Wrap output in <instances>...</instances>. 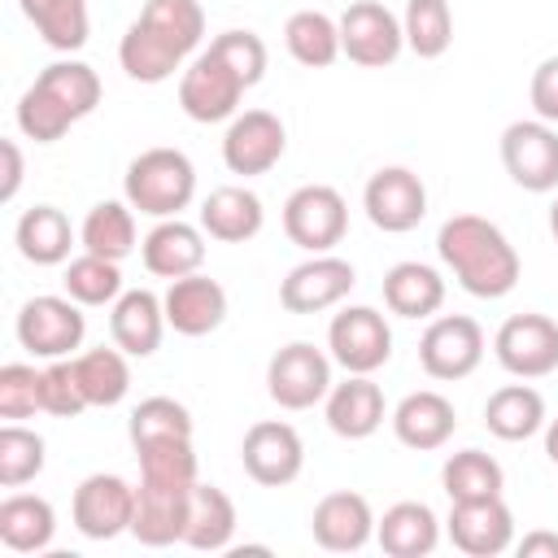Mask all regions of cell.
<instances>
[{
  "mask_svg": "<svg viewBox=\"0 0 558 558\" xmlns=\"http://www.w3.org/2000/svg\"><path fill=\"white\" fill-rule=\"evenodd\" d=\"M205 35L201 0H144L140 17L118 44V61L135 83H166Z\"/></svg>",
  "mask_w": 558,
  "mask_h": 558,
  "instance_id": "cell-1",
  "label": "cell"
},
{
  "mask_svg": "<svg viewBox=\"0 0 558 558\" xmlns=\"http://www.w3.org/2000/svg\"><path fill=\"white\" fill-rule=\"evenodd\" d=\"M436 253L449 266V275L458 279V288L480 301H497V296L514 292L519 270H523L506 231L480 214L445 218L436 231Z\"/></svg>",
  "mask_w": 558,
  "mask_h": 558,
  "instance_id": "cell-2",
  "label": "cell"
},
{
  "mask_svg": "<svg viewBox=\"0 0 558 558\" xmlns=\"http://www.w3.org/2000/svg\"><path fill=\"white\" fill-rule=\"evenodd\" d=\"M100 105V78L87 61H52L17 100V126L35 144H57Z\"/></svg>",
  "mask_w": 558,
  "mask_h": 558,
  "instance_id": "cell-3",
  "label": "cell"
},
{
  "mask_svg": "<svg viewBox=\"0 0 558 558\" xmlns=\"http://www.w3.org/2000/svg\"><path fill=\"white\" fill-rule=\"evenodd\" d=\"M122 196L148 218H179L196 196V166L183 148H144L126 166Z\"/></svg>",
  "mask_w": 558,
  "mask_h": 558,
  "instance_id": "cell-4",
  "label": "cell"
},
{
  "mask_svg": "<svg viewBox=\"0 0 558 558\" xmlns=\"http://www.w3.org/2000/svg\"><path fill=\"white\" fill-rule=\"evenodd\" d=\"M266 392L279 410H310V405L327 401V392H331V353H323L310 340L283 344L266 362Z\"/></svg>",
  "mask_w": 558,
  "mask_h": 558,
  "instance_id": "cell-5",
  "label": "cell"
},
{
  "mask_svg": "<svg viewBox=\"0 0 558 558\" xmlns=\"http://www.w3.org/2000/svg\"><path fill=\"white\" fill-rule=\"evenodd\" d=\"M244 92H248V83L214 48H205V52L192 57V65L179 78V109L192 122H205V126L209 122H231L240 113Z\"/></svg>",
  "mask_w": 558,
  "mask_h": 558,
  "instance_id": "cell-6",
  "label": "cell"
},
{
  "mask_svg": "<svg viewBox=\"0 0 558 558\" xmlns=\"http://www.w3.org/2000/svg\"><path fill=\"white\" fill-rule=\"evenodd\" d=\"M17 344L44 362L52 357H70L83 336H87V318H83V305L74 296H31L22 310H17Z\"/></svg>",
  "mask_w": 558,
  "mask_h": 558,
  "instance_id": "cell-7",
  "label": "cell"
},
{
  "mask_svg": "<svg viewBox=\"0 0 558 558\" xmlns=\"http://www.w3.org/2000/svg\"><path fill=\"white\" fill-rule=\"evenodd\" d=\"M283 231L305 253H331L349 231V205L331 183H305L283 201Z\"/></svg>",
  "mask_w": 558,
  "mask_h": 558,
  "instance_id": "cell-8",
  "label": "cell"
},
{
  "mask_svg": "<svg viewBox=\"0 0 558 558\" xmlns=\"http://www.w3.org/2000/svg\"><path fill=\"white\" fill-rule=\"evenodd\" d=\"M405 31L401 17L379 0H353L340 13V52L362 70H384L401 57Z\"/></svg>",
  "mask_w": 558,
  "mask_h": 558,
  "instance_id": "cell-9",
  "label": "cell"
},
{
  "mask_svg": "<svg viewBox=\"0 0 558 558\" xmlns=\"http://www.w3.org/2000/svg\"><path fill=\"white\" fill-rule=\"evenodd\" d=\"M331 362L349 375H375L392 357V327L375 305H349L327 327Z\"/></svg>",
  "mask_w": 558,
  "mask_h": 558,
  "instance_id": "cell-10",
  "label": "cell"
},
{
  "mask_svg": "<svg viewBox=\"0 0 558 558\" xmlns=\"http://www.w3.org/2000/svg\"><path fill=\"white\" fill-rule=\"evenodd\" d=\"M501 166L523 192L558 187V131L541 118H519L501 131Z\"/></svg>",
  "mask_w": 558,
  "mask_h": 558,
  "instance_id": "cell-11",
  "label": "cell"
},
{
  "mask_svg": "<svg viewBox=\"0 0 558 558\" xmlns=\"http://www.w3.org/2000/svg\"><path fill=\"white\" fill-rule=\"evenodd\" d=\"M484 362V327L466 314H440L418 336V366L432 379H466Z\"/></svg>",
  "mask_w": 558,
  "mask_h": 558,
  "instance_id": "cell-12",
  "label": "cell"
},
{
  "mask_svg": "<svg viewBox=\"0 0 558 558\" xmlns=\"http://www.w3.org/2000/svg\"><path fill=\"white\" fill-rule=\"evenodd\" d=\"M240 462H244V475L262 488H283L301 475L305 466V445H301V432L283 418H262L244 432L240 440Z\"/></svg>",
  "mask_w": 558,
  "mask_h": 558,
  "instance_id": "cell-13",
  "label": "cell"
},
{
  "mask_svg": "<svg viewBox=\"0 0 558 558\" xmlns=\"http://www.w3.org/2000/svg\"><path fill=\"white\" fill-rule=\"evenodd\" d=\"M493 353L514 379H545L558 371V323L549 314H510L493 336Z\"/></svg>",
  "mask_w": 558,
  "mask_h": 558,
  "instance_id": "cell-14",
  "label": "cell"
},
{
  "mask_svg": "<svg viewBox=\"0 0 558 558\" xmlns=\"http://www.w3.org/2000/svg\"><path fill=\"white\" fill-rule=\"evenodd\" d=\"M70 519L87 541H113L122 532H131L135 519V488L122 475L96 471L74 488L70 501Z\"/></svg>",
  "mask_w": 558,
  "mask_h": 558,
  "instance_id": "cell-15",
  "label": "cell"
},
{
  "mask_svg": "<svg viewBox=\"0 0 558 558\" xmlns=\"http://www.w3.org/2000/svg\"><path fill=\"white\" fill-rule=\"evenodd\" d=\"M362 209L366 218L388 231V235H401V231H414L427 214V187L423 179L410 170V166H384L366 179L362 187Z\"/></svg>",
  "mask_w": 558,
  "mask_h": 558,
  "instance_id": "cell-16",
  "label": "cell"
},
{
  "mask_svg": "<svg viewBox=\"0 0 558 558\" xmlns=\"http://www.w3.org/2000/svg\"><path fill=\"white\" fill-rule=\"evenodd\" d=\"M357 283V270L336 253H310L301 266L288 270L279 283V305L288 314H323L340 305Z\"/></svg>",
  "mask_w": 558,
  "mask_h": 558,
  "instance_id": "cell-17",
  "label": "cell"
},
{
  "mask_svg": "<svg viewBox=\"0 0 558 558\" xmlns=\"http://www.w3.org/2000/svg\"><path fill=\"white\" fill-rule=\"evenodd\" d=\"M288 148V131L283 122L270 113V109H244L227 122V135H222V161L231 174H266L279 166Z\"/></svg>",
  "mask_w": 558,
  "mask_h": 558,
  "instance_id": "cell-18",
  "label": "cell"
},
{
  "mask_svg": "<svg viewBox=\"0 0 558 558\" xmlns=\"http://www.w3.org/2000/svg\"><path fill=\"white\" fill-rule=\"evenodd\" d=\"M449 541L466 558H497L514 545V514L501 497H480V501H449Z\"/></svg>",
  "mask_w": 558,
  "mask_h": 558,
  "instance_id": "cell-19",
  "label": "cell"
},
{
  "mask_svg": "<svg viewBox=\"0 0 558 558\" xmlns=\"http://www.w3.org/2000/svg\"><path fill=\"white\" fill-rule=\"evenodd\" d=\"M161 305H166V323L179 336L196 340V336H209V331L222 327V318H227V288L218 279L192 270L183 279H170Z\"/></svg>",
  "mask_w": 558,
  "mask_h": 558,
  "instance_id": "cell-20",
  "label": "cell"
},
{
  "mask_svg": "<svg viewBox=\"0 0 558 558\" xmlns=\"http://www.w3.org/2000/svg\"><path fill=\"white\" fill-rule=\"evenodd\" d=\"M187 497H192V484H153V480H140L135 484V519H131V536L148 549H161V545H174L183 541V527H187Z\"/></svg>",
  "mask_w": 558,
  "mask_h": 558,
  "instance_id": "cell-21",
  "label": "cell"
},
{
  "mask_svg": "<svg viewBox=\"0 0 558 558\" xmlns=\"http://www.w3.org/2000/svg\"><path fill=\"white\" fill-rule=\"evenodd\" d=\"M310 532L327 554H357L375 536V510H371V501L362 493L340 488V493H327L314 506Z\"/></svg>",
  "mask_w": 558,
  "mask_h": 558,
  "instance_id": "cell-22",
  "label": "cell"
},
{
  "mask_svg": "<svg viewBox=\"0 0 558 558\" xmlns=\"http://www.w3.org/2000/svg\"><path fill=\"white\" fill-rule=\"evenodd\" d=\"M453 427H458V410H453V401H449L445 392H436V388H418V392L401 397L397 410H392V432H397V440H401L405 449H418V453L449 445Z\"/></svg>",
  "mask_w": 558,
  "mask_h": 558,
  "instance_id": "cell-23",
  "label": "cell"
},
{
  "mask_svg": "<svg viewBox=\"0 0 558 558\" xmlns=\"http://www.w3.org/2000/svg\"><path fill=\"white\" fill-rule=\"evenodd\" d=\"M144 270L157 279H183L201 270L205 262V231L183 222V218H157V227L140 240Z\"/></svg>",
  "mask_w": 558,
  "mask_h": 558,
  "instance_id": "cell-24",
  "label": "cell"
},
{
  "mask_svg": "<svg viewBox=\"0 0 558 558\" xmlns=\"http://www.w3.org/2000/svg\"><path fill=\"white\" fill-rule=\"evenodd\" d=\"M166 305L157 292L148 288H131L113 301V314H109V336L113 344L126 353V357H153L157 344H161V331H166Z\"/></svg>",
  "mask_w": 558,
  "mask_h": 558,
  "instance_id": "cell-25",
  "label": "cell"
},
{
  "mask_svg": "<svg viewBox=\"0 0 558 558\" xmlns=\"http://www.w3.org/2000/svg\"><path fill=\"white\" fill-rule=\"evenodd\" d=\"M323 410H327V427L336 436H344V440L375 436L384 427V414H388L384 392H379V384L371 375H349L344 384H331Z\"/></svg>",
  "mask_w": 558,
  "mask_h": 558,
  "instance_id": "cell-26",
  "label": "cell"
},
{
  "mask_svg": "<svg viewBox=\"0 0 558 558\" xmlns=\"http://www.w3.org/2000/svg\"><path fill=\"white\" fill-rule=\"evenodd\" d=\"M266 222V209H262V196L240 187V183H227V187H214L201 205V231L218 244H244L262 231Z\"/></svg>",
  "mask_w": 558,
  "mask_h": 558,
  "instance_id": "cell-27",
  "label": "cell"
},
{
  "mask_svg": "<svg viewBox=\"0 0 558 558\" xmlns=\"http://www.w3.org/2000/svg\"><path fill=\"white\" fill-rule=\"evenodd\" d=\"M375 541L388 558H427L440 541V519L427 501H397L375 519Z\"/></svg>",
  "mask_w": 558,
  "mask_h": 558,
  "instance_id": "cell-28",
  "label": "cell"
},
{
  "mask_svg": "<svg viewBox=\"0 0 558 558\" xmlns=\"http://www.w3.org/2000/svg\"><path fill=\"white\" fill-rule=\"evenodd\" d=\"M235 501L218 488V484H192V497H187V527H183V545L187 549H201V554H218L231 545L235 536Z\"/></svg>",
  "mask_w": 558,
  "mask_h": 558,
  "instance_id": "cell-29",
  "label": "cell"
},
{
  "mask_svg": "<svg viewBox=\"0 0 558 558\" xmlns=\"http://www.w3.org/2000/svg\"><path fill=\"white\" fill-rule=\"evenodd\" d=\"M13 244L31 266H61L70 262L74 227L57 205H31L13 227Z\"/></svg>",
  "mask_w": 558,
  "mask_h": 558,
  "instance_id": "cell-30",
  "label": "cell"
},
{
  "mask_svg": "<svg viewBox=\"0 0 558 558\" xmlns=\"http://www.w3.org/2000/svg\"><path fill=\"white\" fill-rule=\"evenodd\" d=\"M57 532V510L39 493H9L0 501V541L13 554H44Z\"/></svg>",
  "mask_w": 558,
  "mask_h": 558,
  "instance_id": "cell-31",
  "label": "cell"
},
{
  "mask_svg": "<svg viewBox=\"0 0 558 558\" xmlns=\"http://www.w3.org/2000/svg\"><path fill=\"white\" fill-rule=\"evenodd\" d=\"M384 305L397 318H432L445 305V279L427 262H397L384 275Z\"/></svg>",
  "mask_w": 558,
  "mask_h": 558,
  "instance_id": "cell-32",
  "label": "cell"
},
{
  "mask_svg": "<svg viewBox=\"0 0 558 558\" xmlns=\"http://www.w3.org/2000/svg\"><path fill=\"white\" fill-rule=\"evenodd\" d=\"M545 423V397L532 384H506L484 401V427L497 440H527Z\"/></svg>",
  "mask_w": 558,
  "mask_h": 558,
  "instance_id": "cell-33",
  "label": "cell"
},
{
  "mask_svg": "<svg viewBox=\"0 0 558 558\" xmlns=\"http://www.w3.org/2000/svg\"><path fill=\"white\" fill-rule=\"evenodd\" d=\"M283 44L292 52L296 65L305 70H327L340 52V22L327 17L323 9H296L288 22H283Z\"/></svg>",
  "mask_w": 558,
  "mask_h": 558,
  "instance_id": "cell-34",
  "label": "cell"
},
{
  "mask_svg": "<svg viewBox=\"0 0 558 558\" xmlns=\"http://www.w3.org/2000/svg\"><path fill=\"white\" fill-rule=\"evenodd\" d=\"M70 362H74L78 388L87 397V410L92 405L109 410V405H118L131 392V366H126V353L118 344L113 349H87V353H78Z\"/></svg>",
  "mask_w": 558,
  "mask_h": 558,
  "instance_id": "cell-35",
  "label": "cell"
},
{
  "mask_svg": "<svg viewBox=\"0 0 558 558\" xmlns=\"http://www.w3.org/2000/svg\"><path fill=\"white\" fill-rule=\"evenodd\" d=\"M440 484L449 493V501H480V497H501L506 488V471L493 453L484 449H458L445 458L440 466Z\"/></svg>",
  "mask_w": 558,
  "mask_h": 558,
  "instance_id": "cell-36",
  "label": "cell"
},
{
  "mask_svg": "<svg viewBox=\"0 0 558 558\" xmlns=\"http://www.w3.org/2000/svg\"><path fill=\"white\" fill-rule=\"evenodd\" d=\"M39 39L57 52H78L87 44V0H17Z\"/></svg>",
  "mask_w": 558,
  "mask_h": 558,
  "instance_id": "cell-37",
  "label": "cell"
},
{
  "mask_svg": "<svg viewBox=\"0 0 558 558\" xmlns=\"http://www.w3.org/2000/svg\"><path fill=\"white\" fill-rule=\"evenodd\" d=\"M78 244L96 257H109V262L131 257L135 253V214H131V205H122V201L92 205L83 227H78Z\"/></svg>",
  "mask_w": 558,
  "mask_h": 558,
  "instance_id": "cell-38",
  "label": "cell"
},
{
  "mask_svg": "<svg viewBox=\"0 0 558 558\" xmlns=\"http://www.w3.org/2000/svg\"><path fill=\"white\" fill-rule=\"evenodd\" d=\"M401 31H405V48L423 61H436L449 52L453 44V13L449 0H405L401 13Z\"/></svg>",
  "mask_w": 558,
  "mask_h": 558,
  "instance_id": "cell-39",
  "label": "cell"
},
{
  "mask_svg": "<svg viewBox=\"0 0 558 558\" xmlns=\"http://www.w3.org/2000/svg\"><path fill=\"white\" fill-rule=\"evenodd\" d=\"M65 296H74L78 305H113L122 296V262L96 257V253H78L65 262Z\"/></svg>",
  "mask_w": 558,
  "mask_h": 558,
  "instance_id": "cell-40",
  "label": "cell"
},
{
  "mask_svg": "<svg viewBox=\"0 0 558 558\" xmlns=\"http://www.w3.org/2000/svg\"><path fill=\"white\" fill-rule=\"evenodd\" d=\"M126 436L131 445H153V440H192V414L183 401L174 397H144L135 410H131V423H126Z\"/></svg>",
  "mask_w": 558,
  "mask_h": 558,
  "instance_id": "cell-41",
  "label": "cell"
},
{
  "mask_svg": "<svg viewBox=\"0 0 558 558\" xmlns=\"http://www.w3.org/2000/svg\"><path fill=\"white\" fill-rule=\"evenodd\" d=\"M44 449H48V445H44L39 432H31V427H22V423H4V427H0V488H22V484H31V480L44 471V462H48Z\"/></svg>",
  "mask_w": 558,
  "mask_h": 558,
  "instance_id": "cell-42",
  "label": "cell"
},
{
  "mask_svg": "<svg viewBox=\"0 0 558 558\" xmlns=\"http://www.w3.org/2000/svg\"><path fill=\"white\" fill-rule=\"evenodd\" d=\"M135 458H140V480H153V484H196V449L183 436L140 445Z\"/></svg>",
  "mask_w": 558,
  "mask_h": 558,
  "instance_id": "cell-43",
  "label": "cell"
},
{
  "mask_svg": "<svg viewBox=\"0 0 558 558\" xmlns=\"http://www.w3.org/2000/svg\"><path fill=\"white\" fill-rule=\"evenodd\" d=\"M39 397H44V414H52V418H78L87 410V397L78 388L74 362H65V357H52L39 371Z\"/></svg>",
  "mask_w": 558,
  "mask_h": 558,
  "instance_id": "cell-44",
  "label": "cell"
},
{
  "mask_svg": "<svg viewBox=\"0 0 558 558\" xmlns=\"http://www.w3.org/2000/svg\"><path fill=\"white\" fill-rule=\"evenodd\" d=\"M35 410H44L39 371L26 366V362L0 366V418H4V423H22V418H31Z\"/></svg>",
  "mask_w": 558,
  "mask_h": 558,
  "instance_id": "cell-45",
  "label": "cell"
},
{
  "mask_svg": "<svg viewBox=\"0 0 558 558\" xmlns=\"http://www.w3.org/2000/svg\"><path fill=\"white\" fill-rule=\"evenodd\" d=\"M209 48H214L248 87L262 83V74H266V44H262V35H253V31H222V35L209 39Z\"/></svg>",
  "mask_w": 558,
  "mask_h": 558,
  "instance_id": "cell-46",
  "label": "cell"
},
{
  "mask_svg": "<svg viewBox=\"0 0 558 558\" xmlns=\"http://www.w3.org/2000/svg\"><path fill=\"white\" fill-rule=\"evenodd\" d=\"M532 109L541 122H558V57H545L536 70H532Z\"/></svg>",
  "mask_w": 558,
  "mask_h": 558,
  "instance_id": "cell-47",
  "label": "cell"
},
{
  "mask_svg": "<svg viewBox=\"0 0 558 558\" xmlns=\"http://www.w3.org/2000/svg\"><path fill=\"white\" fill-rule=\"evenodd\" d=\"M0 157H4V183H0V201H13L22 187V148L17 140H0Z\"/></svg>",
  "mask_w": 558,
  "mask_h": 558,
  "instance_id": "cell-48",
  "label": "cell"
},
{
  "mask_svg": "<svg viewBox=\"0 0 558 558\" xmlns=\"http://www.w3.org/2000/svg\"><path fill=\"white\" fill-rule=\"evenodd\" d=\"M514 549L519 558H558V532H527Z\"/></svg>",
  "mask_w": 558,
  "mask_h": 558,
  "instance_id": "cell-49",
  "label": "cell"
},
{
  "mask_svg": "<svg viewBox=\"0 0 558 558\" xmlns=\"http://www.w3.org/2000/svg\"><path fill=\"white\" fill-rule=\"evenodd\" d=\"M545 453H549V462H554V471H558V418L545 423Z\"/></svg>",
  "mask_w": 558,
  "mask_h": 558,
  "instance_id": "cell-50",
  "label": "cell"
},
{
  "mask_svg": "<svg viewBox=\"0 0 558 558\" xmlns=\"http://www.w3.org/2000/svg\"><path fill=\"white\" fill-rule=\"evenodd\" d=\"M549 231H554V240H558V196H554V205H549Z\"/></svg>",
  "mask_w": 558,
  "mask_h": 558,
  "instance_id": "cell-51",
  "label": "cell"
}]
</instances>
